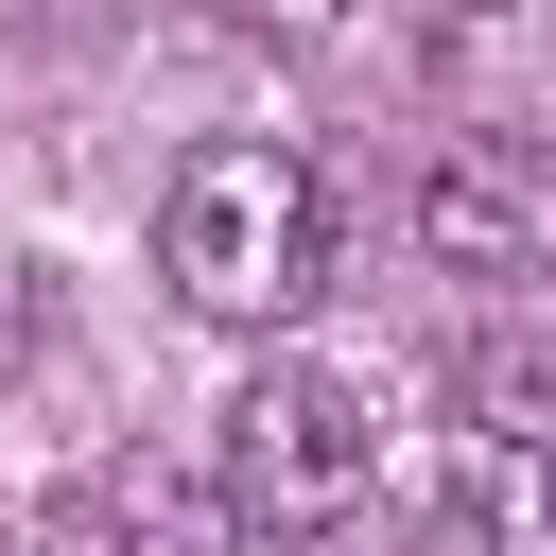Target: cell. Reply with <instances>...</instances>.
I'll return each mask as SVG.
<instances>
[{
    "instance_id": "obj_4",
    "label": "cell",
    "mask_w": 556,
    "mask_h": 556,
    "mask_svg": "<svg viewBox=\"0 0 556 556\" xmlns=\"http://www.w3.org/2000/svg\"><path fill=\"white\" fill-rule=\"evenodd\" d=\"M87 539H104V556H243V504H226V469L104 452V469H87Z\"/></svg>"
},
{
    "instance_id": "obj_2",
    "label": "cell",
    "mask_w": 556,
    "mask_h": 556,
    "mask_svg": "<svg viewBox=\"0 0 556 556\" xmlns=\"http://www.w3.org/2000/svg\"><path fill=\"white\" fill-rule=\"evenodd\" d=\"M365 469H382V417H365L348 365H295V348H278V365L226 400V504H243V521L330 539V521L365 504Z\"/></svg>"
},
{
    "instance_id": "obj_5",
    "label": "cell",
    "mask_w": 556,
    "mask_h": 556,
    "mask_svg": "<svg viewBox=\"0 0 556 556\" xmlns=\"http://www.w3.org/2000/svg\"><path fill=\"white\" fill-rule=\"evenodd\" d=\"M452 400H469V434H504V452H556V330H486Z\"/></svg>"
},
{
    "instance_id": "obj_3",
    "label": "cell",
    "mask_w": 556,
    "mask_h": 556,
    "mask_svg": "<svg viewBox=\"0 0 556 556\" xmlns=\"http://www.w3.org/2000/svg\"><path fill=\"white\" fill-rule=\"evenodd\" d=\"M417 243L452 278H539L556 261V139H452L417 174Z\"/></svg>"
},
{
    "instance_id": "obj_1",
    "label": "cell",
    "mask_w": 556,
    "mask_h": 556,
    "mask_svg": "<svg viewBox=\"0 0 556 556\" xmlns=\"http://www.w3.org/2000/svg\"><path fill=\"white\" fill-rule=\"evenodd\" d=\"M156 278L208 313V330H295L330 295V174L295 139H208L156 208Z\"/></svg>"
}]
</instances>
